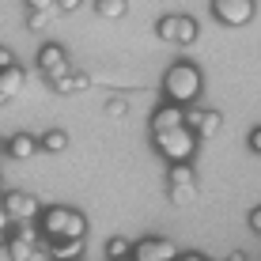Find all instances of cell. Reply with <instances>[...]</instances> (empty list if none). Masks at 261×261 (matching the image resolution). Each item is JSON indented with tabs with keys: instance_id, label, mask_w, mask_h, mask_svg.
I'll return each instance as SVG.
<instances>
[{
	"instance_id": "obj_1",
	"label": "cell",
	"mask_w": 261,
	"mask_h": 261,
	"mask_svg": "<svg viewBox=\"0 0 261 261\" xmlns=\"http://www.w3.org/2000/svg\"><path fill=\"white\" fill-rule=\"evenodd\" d=\"M201 91H204V76H201V68H197V65L178 61V65L167 68V76H163V95H167V102H174V106H193L197 98H201Z\"/></svg>"
},
{
	"instance_id": "obj_2",
	"label": "cell",
	"mask_w": 261,
	"mask_h": 261,
	"mask_svg": "<svg viewBox=\"0 0 261 261\" xmlns=\"http://www.w3.org/2000/svg\"><path fill=\"white\" fill-rule=\"evenodd\" d=\"M42 235H46L49 242H57V239H84L87 235V216L76 212V208H65V204L46 208V216H42Z\"/></svg>"
},
{
	"instance_id": "obj_3",
	"label": "cell",
	"mask_w": 261,
	"mask_h": 261,
	"mask_svg": "<svg viewBox=\"0 0 261 261\" xmlns=\"http://www.w3.org/2000/svg\"><path fill=\"white\" fill-rule=\"evenodd\" d=\"M151 140H155V151L167 159V163H190L193 151H197V137L186 129V125L167 129V133H151Z\"/></svg>"
},
{
	"instance_id": "obj_4",
	"label": "cell",
	"mask_w": 261,
	"mask_h": 261,
	"mask_svg": "<svg viewBox=\"0 0 261 261\" xmlns=\"http://www.w3.org/2000/svg\"><path fill=\"white\" fill-rule=\"evenodd\" d=\"M155 31H159V38H163L167 46H193L197 42V23L182 12H167L163 19L155 23Z\"/></svg>"
},
{
	"instance_id": "obj_5",
	"label": "cell",
	"mask_w": 261,
	"mask_h": 261,
	"mask_svg": "<svg viewBox=\"0 0 261 261\" xmlns=\"http://www.w3.org/2000/svg\"><path fill=\"white\" fill-rule=\"evenodd\" d=\"M167 186H170V201L174 204H193L197 201V178H193L190 163H170Z\"/></svg>"
},
{
	"instance_id": "obj_6",
	"label": "cell",
	"mask_w": 261,
	"mask_h": 261,
	"mask_svg": "<svg viewBox=\"0 0 261 261\" xmlns=\"http://www.w3.org/2000/svg\"><path fill=\"white\" fill-rule=\"evenodd\" d=\"M182 125L193 137H216L223 129V114L220 110H204V106H182Z\"/></svg>"
},
{
	"instance_id": "obj_7",
	"label": "cell",
	"mask_w": 261,
	"mask_h": 261,
	"mask_svg": "<svg viewBox=\"0 0 261 261\" xmlns=\"http://www.w3.org/2000/svg\"><path fill=\"white\" fill-rule=\"evenodd\" d=\"M133 261H174L178 257V246L170 239H159V235H151V239H140V242H133Z\"/></svg>"
},
{
	"instance_id": "obj_8",
	"label": "cell",
	"mask_w": 261,
	"mask_h": 261,
	"mask_svg": "<svg viewBox=\"0 0 261 261\" xmlns=\"http://www.w3.org/2000/svg\"><path fill=\"white\" fill-rule=\"evenodd\" d=\"M212 12L227 27H246L254 19V0H212Z\"/></svg>"
},
{
	"instance_id": "obj_9",
	"label": "cell",
	"mask_w": 261,
	"mask_h": 261,
	"mask_svg": "<svg viewBox=\"0 0 261 261\" xmlns=\"http://www.w3.org/2000/svg\"><path fill=\"white\" fill-rule=\"evenodd\" d=\"M0 208L8 212V220H12V223H23V220H34V216H38V197L15 190V193H4Z\"/></svg>"
},
{
	"instance_id": "obj_10",
	"label": "cell",
	"mask_w": 261,
	"mask_h": 261,
	"mask_svg": "<svg viewBox=\"0 0 261 261\" xmlns=\"http://www.w3.org/2000/svg\"><path fill=\"white\" fill-rule=\"evenodd\" d=\"M38 68L46 72L49 80H57V76H65V72L72 68V61H68V53L57 46V42H49V46H42L38 49Z\"/></svg>"
},
{
	"instance_id": "obj_11",
	"label": "cell",
	"mask_w": 261,
	"mask_h": 261,
	"mask_svg": "<svg viewBox=\"0 0 261 261\" xmlns=\"http://www.w3.org/2000/svg\"><path fill=\"white\" fill-rule=\"evenodd\" d=\"M23 87H27V72H23L19 65L4 68V72H0V106H4V102H12V98L23 91Z\"/></svg>"
},
{
	"instance_id": "obj_12",
	"label": "cell",
	"mask_w": 261,
	"mask_h": 261,
	"mask_svg": "<svg viewBox=\"0 0 261 261\" xmlns=\"http://www.w3.org/2000/svg\"><path fill=\"white\" fill-rule=\"evenodd\" d=\"M49 84L57 87L61 95H80V91H87V87H91V76H87V72H76V68H68L65 76L49 80Z\"/></svg>"
},
{
	"instance_id": "obj_13",
	"label": "cell",
	"mask_w": 261,
	"mask_h": 261,
	"mask_svg": "<svg viewBox=\"0 0 261 261\" xmlns=\"http://www.w3.org/2000/svg\"><path fill=\"white\" fill-rule=\"evenodd\" d=\"M178 125H182V106L174 102H163L151 114V133H167V129H178Z\"/></svg>"
},
{
	"instance_id": "obj_14",
	"label": "cell",
	"mask_w": 261,
	"mask_h": 261,
	"mask_svg": "<svg viewBox=\"0 0 261 261\" xmlns=\"http://www.w3.org/2000/svg\"><path fill=\"white\" fill-rule=\"evenodd\" d=\"M8 155L19 159V163L34 159V155H38V137H31V133H15V137L8 140Z\"/></svg>"
},
{
	"instance_id": "obj_15",
	"label": "cell",
	"mask_w": 261,
	"mask_h": 261,
	"mask_svg": "<svg viewBox=\"0 0 261 261\" xmlns=\"http://www.w3.org/2000/svg\"><path fill=\"white\" fill-rule=\"evenodd\" d=\"M80 250H84V239H57V242H49V257L53 261H76Z\"/></svg>"
},
{
	"instance_id": "obj_16",
	"label": "cell",
	"mask_w": 261,
	"mask_h": 261,
	"mask_svg": "<svg viewBox=\"0 0 261 261\" xmlns=\"http://www.w3.org/2000/svg\"><path fill=\"white\" fill-rule=\"evenodd\" d=\"M68 148V133L65 129H49L38 137V151H49V155H57V151Z\"/></svg>"
},
{
	"instance_id": "obj_17",
	"label": "cell",
	"mask_w": 261,
	"mask_h": 261,
	"mask_svg": "<svg viewBox=\"0 0 261 261\" xmlns=\"http://www.w3.org/2000/svg\"><path fill=\"white\" fill-rule=\"evenodd\" d=\"M95 12L102 15V19H121V15L129 12V0H95Z\"/></svg>"
},
{
	"instance_id": "obj_18",
	"label": "cell",
	"mask_w": 261,
	"mask_h": 261,
	"mask_svg": "<svg viewBox=\"0 0 261 261\" xmlns=\"http://www.w3.org/2000/svg\"><path fill=\"white\" fill-rule=\"evenodd\" d=\"M4 250H8V257H12V261H31V254H34V250H38V246H31V242H23V239H8L4 242Z\"/></svg>"
},
{
	"instance_id": "obj_19",
	"label": "cell",
	"mask_w": 261,
	"mask_h": 261,
	"mask_svg": "<svg viewBox=\"0 0 261 261\" xmlns=\"http://www.w3.org/2000/svg\"><path fill=\"white\" fill-rule=\"evenodd\" d=\"M133 254V242L129 239H110V242H106V257H110V261H125V257H129Z\"/></svg>"
},
{
	"instance_id": "obj_20",
	"label": "cell",
	"mask_w": 261,
	"mask_h": 261,
	"mask_svg": "<svg viewBox=\"0 0 261 261\" xmlns=\"http://www.w3.org/2000/svg\"><path fill=\"white\" fill-rule=\"evenodd\" d=\"M57 19L53 12H27V31H34V34H42V31H49V23Z\"/></svg>"
},
{
	"instance_id": "obj_21",
	"label": "cell",
	"mask_w": 261,
	"mask_h": 261,
	"mask_svg": "<svg viewBox=\"0 0 261 261\" xmlns=\"http://www.w3.org/2000/svg\"><path fill=\"white\" fill-rule=\"evenodd\" d=\"M125 114H129V102H125L121 95L106 98V118H125Z\"/></svg>"
},
{
	"instance_id": "obj_22",
	"label": "cell",
	"mask_w": 261,
	"mask_h": 261,
	"mask_svg": "<svg viewBox=\"0 0 261 261\" xmlns=\"http://www.w3.org/2000/svg\"><path fill=\"white\" fill-rule=\"evenodd\" d=\"M80 8V0H53V15H72Z\"/></svg>"
},
{
	"instance_id": "obj_23",
	"label": "cell",
	"mask_w": 261,
	"mask_h": 261,
	"mask_svg": "<svg viewBox=\"0 0 261 261\" xmlns=\"http://www.w3.org/2000/svg\"><path fill=\"white\" fill-rule=\"evenodd\" d=\"M27 12H53V0H27Z\"/></svg>"
},
{
	"instance_id": "obj_24",
	"label": "cell",
	"mask_w": 261,
	"mask_h": 261,
	"mask_svg": "<svg viewBox=\"0 0 261 261\" xmlns=\"http://www.w3.org/2000/svg\"><path fill=\"white\" fill-rule=\"evenodd\" d=\"M12 65H15V53L8 49V46H0V72H4V68H12Z\"/></svg>"
},
{
	"instance_id": "obj_25",
	"label": "cell",
	"mask_w": 261,
	"mask_h": 261,
	"mask_svg": "<svg viewBox=\"0 0 261 261\" xmlns=\"http://www.w3.org/2000/svg\"><path fill=\"white\" fill-rule=\"evenodd\" d=\"M250 148H254V151H257V155H261V125H257V129H254V133H250Z\"/></svg>"
},
{
	"instance_id": "obj_26",
	"label": "cell",
	"mask_w": 261,
	"mask_h": 261,
	"mask_svg": "<svg viewBox=\"0 0 261 261\" xmlns=\"http://www.w3.org/2000/svg\"><path fill=\"white\" fill-rule=\"evenodd\" d=\"M250 227H254L257 235H261V208H254V212H250Z\"/></svg>"
},
{
	"instance_id": "obj_27",
	"label": "cell",
	"mask_w": 261,
	"mask_h": 261,
	"mask_svg": "<svg viewBox=\"0 0 261 261\" xmlns=\"http://www.w3.org/2000/svg\"><path fill=\"white\" fill-rule=\"evenodd\" d=\"M31 261H53V257H49V250H46V246H38V250L31 254Z\"/></svg>"
},
{
	"instance_id": "obj_28",
	"label": "cell",
	"mask_w": 261,
	"mask_h": 261,
	"mask_svg": "<svg viewBox=\"0 0 261 261\" xmlns=\"http://www.w3.org/2000/svg\"><path fill=\"white\" fill-rule=\"evenodd\" d=\"M8 227H12V220H8V212L0 208V231H8Z\"/></svg>"
},
{
	"instance_id": "obj_29",
	"label": "cell",
	"mask_w": 261,
	"mask_h": 261,
	"mask_svg": "<svg viewBox=\"0 0 261 261\" xmlns=\"http://www.w3.org/2000/svg\"><path fill=\"white\" fill-rule=\"evenodd\" d=\"M174 261H204V257H201V254H178Z\"/></svg>"
},
{
	"instance_id": "obj_30",
	"label": "cell",
	"mask_w": 261,
	"mask_h": 261,
	"mask_svg": "<svg viewBox=\"0 0 261 261\" xmlns=\"http://www.w3.org/2000/svg\"><path fill=\"white\" fill-rule=\"evenodd\" d=\"M227 261H246V254H242V250H235V254H231Z\"/></svg>"
},
{
	"instance_id": "obj_31",
	"label": "cell",
	"mask_w": 261,
	"mask_h": 261,
	"mask_svg": "<svg viewBox=\"0 0 261 261\" xmlns=\"http://www.w3.org/2000/svg\"><path fill=\"white\" fill-rule=\"evenodd\" d=\"M0 155H8V140H0Z\"/></svg>"
},
{
	"instance_id": "obj_32",
	"label": "cell",
	"mask_w": 261,
	"mask_h": 261,
	"mask_svg": "<svg viewBox=\"0 0 261 261\" xmlns=\"http://www.w3.org/2000/svg\"><path fill=\"white\" fill-rule=\"evenodd\" d=\"M4 242H8V235H4V231H0V250H4Z\"/></svg>"
},
{
	"instance_id": "obj_33",
	"label": "cell",
	"mask_w": 261,
	"mask_h": 261,
	"mask_svg": "<svg viewBox=\"0 0 261 261\" xmlns=\"http://www.w3.org/2000/svg\"><path fill=\"white\" fill-rule=\"evenodd\" d=\"M0 193H4V178H0Z\"/></svg>"
}]
</instances>
